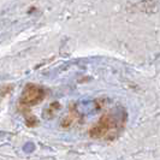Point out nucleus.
I'll list each match as a JSON object with an SVG mask.
<instances>
[{"label": "nucleus", "instance_id": "nucleus-1", "mask_svg": "<svg viewBox=\"0 0 160 160\" xmlns=\"http://www.w3.org/2000/svg\"><path fill=\"white\" fill-rule=\"evenodd\" d=\"M43 89L38 87V86H28L24 89L23 94H22V102L24 105H34L38 104L39 101L42 100L43 98Z\"/></svg>", "mask_w": 160, "mask_h": 160}]
</instances>
